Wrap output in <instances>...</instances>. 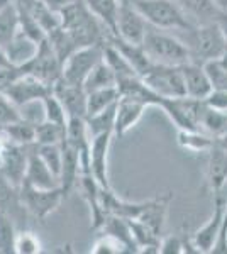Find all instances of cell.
I'll list each match as a JSON object with an SVG mask.
<instances>
[{
	"label": "cell",
	"mask_w": 227,
	"mask_h": 254,
	"mask_svg": "<svg viewBox=\"0 0 227 254\" xmlns=\"http://www.w3.org/2000/svg\"><path fill=\"white\" fill-rule=\"evenodd\" d=\"M143 48L152 64H164V66H183L192 61L188 46L183 39L168 34L163 29L148 27L146 36L143 39Z\"/></svg>",
	"instance_id": "1"
},
{
	"label": "cell",
	"mask_w": 227,
	"mask_h": 254,
	"mask_svg": "<svg viewBox=\"0 0 227 254\" xmlns=\"http://www.w3.org/2000/svg\"><path fill=\"white\" fill-rule=\"evenodd\" d=\"M129 3L156 29L190 31L195 27L175 0H129Z\"/></svg>",
	"instance_id": "2"
},
{
	"label": "cell",
	"mask_w": 227,
	"mask_h": 254,
	"mask_svg": "<svg viewBox=\"0 0 227 254\" xmlns=\"http://www.w3.org/2000/svg\"><path fill=\"white\" fill-rule=\"evenodd\" d=\"M187 32V41L190 58L195 63H207L212 60H221L227 51V43L217 20L207 24H199Z\"/></svg>",
	"instance_id": "3"
},
{
	"label": "cell",
	"mask_w": 227,
	"mask_h": 254,
	"mask_svg": "<svg viewBox=\"0 0 227 254\" xmlns=\"http://www.w3.org/2000/svg\"><path fill=\"white\" fill-rule=\"evenodd\" d=\"M102 60H104V43L78 48L63 63L61 80H65L67 83L83 87L86 76L90 75V71H92Z\"/></svg>",
	"instance_id": "4"
},
{
	"label": "cell",
	"mask_w": 227,
	"mask_h": 254,
	"mask_svg": "<svg viewBox=\"0 0 227 254\" xmlns=\"http://www.w3.org/2000/svg\"><path fill=\"white\" fill-rule=\"evenodd\" d=\"M19 198L24 210L32 214L36 219L46 220L61 205L67 195L60 187L51 188V190H43V188L31 187L29 183L24 182L19 188Z\"/></svg>",
	"instance_id": "5"
},
{
	"label": "cell",
	"mask_w": 227,
	"mask_h": 254,
	"mask_svg": "<svg viewBox=\"0 0 227 254\" xmlns=\"http://www.w3.org/2000/svg\"><path fill=\"white\" fill-rule=\"evenodd\" d=\"M141 78L146 83V87L161 98L187 97L183 75H181V66L152 64Z\"/></svg>",
	"instance_id": "6"
},
{
	"label": "cell",
	"mask_w": 227,
	"mask_h": 254,
	"mask_svg": "<svg viewBox=\"0 0 227 254\" xmlns=\"http://www.w3.org/2000/svg\"><path fill=\"white\" fill-rule=\"evenodd\" d=\"M20 69L24 73L36 76L38 80L44 81L49 87H55V83L61 78V73H63V61L56 55V51L49 44V41L44 38L39 43L38 53H36L34 58Z\"/></svg>",
	"instance_id": "7"
},
{
	"label": "cell",
	"mask_w": 227,
	"mask_h": 254,
	"mask_svg": "<svg viewBox=\"0 0 227 254\" xmlns=\"http://www.w3.org/2000/svg\"><path fill=\"white\" fill-rule=\"evenodd\" d=\"M148 27H150V24L131 5L129 0H119L117 26H115L114 36L131 44H143Z\"/></svg>",
	"instance_id": "8"
},
{
	"label": "cell",
	"mask_w": 227,
	"mask_h": 254,
	"mask_svg": "<svg viewBox=\"0 0 227 254\" xmlns=\"http://www.w3.org/2000/svg\"><path fill=\"white\" fill-rule=\"evenodd\" d=\"M226 212H227V198L221 191V193H216V198H214L212 215H210L207 222L202 225L199 231H195V234L192 236V241H193V244H195V248L199 249V253H212V248L219 237L222 224H224Z\"/></svg>",
	"instance_id": "9"
},
{
	"label": "cell",
	"mask_w": 227,
	"mask_h": 254,
	"mask_svg": "<svg viewBox=\"0 0 227 254\" xmlns=\"http://www.w3.org/2000/svg\"><path fill=\"white\" fill-rule=\"evenodd\" d=\"M112 132L98 134L93 136L90 141V153H88V166L90 173L97 180V183L104 190H109V151L110 144H112Z\"/></svg>",
	"instance_id": "10"
},
{
	"label": "cell",
	"mask_w": 227,
	"mask_h": 254,
	"mask_svg": "<svg viewBox=\"0 0 227 254\" xmlns=\"http://www.w3.org/2000/svg\"><path fill=\"white\" fill-rule=\"evenodd\" d=\"M150 107L144 98L136 95H119L115 107V126L114 136H126L133 127L141 121L144 110Z\"/></svg>",
	"instance_id": "11"
},
{
	"label": "cell",
	"mask_w": 227,
	"mask_h": 254,
	"mask_svg": "<svg viewBox=\"0 0 227 254\" xmlns=\"http://www.w3.org/2000/svg\"><path fill=\"white\" fill-rule=\"evenodd\" d=\"M53 92V87H49L44 81L38 80L36 76L29 75V73H20V76L9 88L5 90V95L14 102L17 107L27 104L32 100H43L48 93Z\"/></svg>",
	"instance_id": "12"
},
{
	"label": "cell",
	"mask_w": 227,
	"mask_h": 254,
	"mask_svg": "<svg viewBox=\"0 0 227 254\" xmlns=\"http://www.w3.org/2000/svg\"><path fill=\"white\" fill-rule=\"evenodd\" d=\"M31 146H17V144H5L2 149L3 153V165L0 170V176L5 178L10 185L20 188L26 178L27 158Z\"/></svg>",
	"instance_id": "13"
},
{
	"label": "cell",
	"mask_w": 227,
	"mask_h": 254,
	"mask_svg": "<svg viewBox=\"0 0 227 254\" xmlns=\"http://www.w3.org/2000/svg\"><path fill=\"white\" fill-rule=\"evenodd\" d=\"M181 75H183L187 97L197 98V100H205L212 93L214 88L204 64L195 63V61H188V63H185L181 66Z\"/></svg>",
	"instance_id": "14"
},
{
	"label": "cell",
	"mask_w": 227,
	"mask_h": 254,
	"mask_svg": "<svg viewBox=\"0 0 227 254\" xmlns=\"http://www.w3.org/2000/svg\"><path fill=\"white\" fill-rule=\"evenodd\" d=\"M24 182L29 183L31 187L43 188V190H51V188L60 187V178H58L51 171V168L41 159L38 151H36V144H32L31 151H29L26 178H24Z\"/></svg>",
	"instance_id": "15"
},
{
	"label": "cell",
	"mask_w": 227,
	"mask_h": 254,
	"mask_svg": "<svg viewBox=\"0 0 227 254\" xmlns=\"http://www.w3.org/2000/svg\"><path fill=\"white\" fill-rule=\"evenodd\" d=\"M53 93L60 98L65 110L70 117H85L86 119V92L80 85L67 83L65 80H58L53 87Z\"/></svg>",
	"instance_id": "16"
},
{
	"label": "cell",
	"mask_w": 227,
	"mask_h": 254,
	"mask_svg": "<svg viewBox=\"0 0 227 254\" xmlns=\"http://www.w3.org/2000/svg\"><path fill=\"white\" fill-rule=\"evenodd\" d=\"M207 180L214 195L221 193L227 183V151L217 144L216 139H214V146L209 151Z\"/></svg>",
	"instance_id": "17"
},
{
	"label": "cell",
	"mask_w": 227,
	"mask_h": 254,
	"mask_svg": "<svg viewBox=\"0 0 227 254\" xmlns=\"http://www.w3.org/2000/svg\"><path fill=\"white\" fill-rule=\"evenodd\" d=\"M80 176H81L80 153L65 141L63 142V165H61V173H60V187L67 196L70 195V191L78 185Z\"/></svg>",
	"instance_id": "18"
},
{
	"label": "cell",
	"mask_w": 227,
	"mask_h": 254,
	"mask_svg": "<svg viewBox=\"0 0 227 254\" xmlns=\"http://www.w3.org/2000/svg\"><path fill=\"white\" fill-rule=\"evenodd\" d=\"M41 41L32 39L24 31H19L15 38L10 41V44L5 48V53L9 56L10 63L17 68H22L36 56Z\"/></svg>",
	"instance_id": "19"
},
{
	"label": "cell",
	"mask_w": 227,
	"mask_h": 254,
	"mask_svg": "<svg viewBox=\"0 0 227 254\" xmlns=\"http://www.w3.org/2000/svg\"><path fill=\"white\" fill-rule=\"evenodd\" d=\"M185 12V15L192 20L195 26L199 24H207L217 20L221 15V9L216 5L214 0H175Z\"/></svg>",
	"instance_id": "20"
},
{
	"label": "cell",
	"mask_w": 227,
	"mask_h": 254,
	"mask_svg": "<svg viewBox=\"0 0 227 254\" xmlns=\"http://www.w3.org/2000/svg\"><path fill=\"white\" fill-rule=\"evenodd\" d=\"M176 141L180 147L192 153H209L214 146V137L200 129H178Z\"/></svg>",
	"instance_id": "21"
},
{
	"label": "cell",
	"mask_w": 227,
	"mask_h": 254,
	"mask_svg": "<svg viewBox=\"0 0 227 254\" xmlns=\"http://www.w3.org/2000/svg\"><path fill=\"white\" fill-rule=\"evenodd\" d=\"M0 130H2L7 144H17V146L36 144V126L24 121V119H19L17 122L3 127Z\"/></svg>",
	"instance_id": "22"
},
{
	"label": "cell",
	"mask_w": 227,
	"mask_h": 254,
	"mask_svg": "<svg viewBox=\"0 0 227 254\" xmlns=\"http://www.w3.org/2000/svg\"><path fill=\"white\" fill-rule=\"evenodd\" d=\"M19 31H20L19 10L15 2H10L9 5L0 9V46L5 49Z\"/></svg>",
	"instance_id": "23"
},
{
	"label": "cell",
	"mask_w": 227,
	"mask_h": 254,
	"mask_svg": "<svg viewBox=\"0 0 227 254\" xmlns=\"http://www.w3.org/2000/svg\"><path fill=\"white\" fill-rule=\"evenodd\" d=\"M92 14L105 26L110 34H115L119 0H85Z\"/></svg>",
	"instance_id": "24"
},
{
	"label": "cell",
	"mask_w": 227,
	"mask_h": 254,
	"mask_svg": "<svg viewBox=\"0 0 227 254\" xmlns=\"http://www.w3.org/2000/svg\"><path fill=\"white\" fill-rule=\"evenodd\" d=\"M119 88H100L93 90V92H86V117H92L95 114L102 112V110L109 109L119 100Z\"/></svg>",
	"instance_id": "25"
},
{
	"label": "cell",
	"mask_w": 227,
	"mask_h": 254,
	"mask_svg": "<svg viewBox=\"0 0 227 254\" xmlns=\"http://www.w3.org/2000/svg\"><path fill=\"white\" fill-rule=\"evenodd\" d=\"M110 87H117V76H115V73L112 71V68L107 64V61L102 60L100 63L90 71V75L86 76L83 88H85V92H93V90L110 88Z\"/></svg>",
	"instance_id": "26"
},
{
	"label": "cell",
	"mask_w": 227,
	"mask_h": 254,
	"mask_svg": "<svg viewBox=\"0 0 227 254\" xmlns=\"http://www.w3.org/2000/svg\"><path fill=\"white\" fill-rule=\"evenodd\" d=\"M200 129L204 130V132L210 134L214 139L217 136H221L227 129V112L209 107L207 102H205V109L200 117Z\"/></svg>",
	"instance_id": "27"
},
{
	"label": "cell",
	"mask_w": 227,
	"mask_h": 254,
	"mask_svg": "<svg viewBox=\"0 0 227 254\" xmlns=\"http://www.w3.org/2000/svg\"><path fill=\"white\" fill-rule=\"evenodd\" d=\"M67 141V124L43 121L36 126V144H63Z\"/></svg>",
	"instance_id": "28"
},
{
	"label": "cell",
	"mask_w": 227,
	"mask_h": 254,
	"mask_svg": "<svg viewBox=\"0 0 227 254\" xmlns=\"http://www.w3.org/2000/svg\"><path fill=\"white\" fill-rule=\"evenodd\" d=\"M115 107H117V102H115L114 105H110L109 109L102 110V112L95 114L92 117H86V127H88L90 137L98 136V134H105V132L114 134Z\"/></svg>",
	"instance_id": "29"
},
{
	"label": "cell",
	"mask_w": 227,
	"mask_h": 254,
	"mask_svg": "<svg viewBox=\"0 0 227 254\" xmlns=\"http://www.w3.org/2000/svg\"><path fill=\"white\" fill-rule=\"evenodd\" d=\"M15 231L14 219L5 212H0V254H14L15 253Z\"/></svg>",
	"instance_id": "30"
},
{
	"label": "cell",
	"mask_w": 227,
	"mask_h": 254,
	"mask_svg": "<svg viewBox=\"0 0 227 254\" xmlns=\"http://www.w3.org/2000/svg\"><path fill=\"white\" fill-rule=\"evenodd\" d=\"M92 254H122V253H131V249L127 248V244H124L121 239H117L115 236L104 232L102 236L97 237V241L93 243Z\"/></svg>",
	"instance_id": "31"
},
{
	"label": "cell",
	"mask_w": 227,
	"mask_h": 254,
	"mask_svg": "<svg viewBox=\"0 0 227 254\" xmlns=\"http://www.w3.org/2000/svg\"><path fill=\"white\" fill-rule=\"evenodd\" d=\"M36 151L51 171L60 178L63 165V144H36Z\"/></svg>",
	"instance_id": "32"
},
{
	"label": "cell",
	"mask_w": 227,
	"mask_h": 254,
	"mask_svg": "<svg viewBox=\"0 0 227 254\" xmlns=\"http://www.w3.org/2000/svg\"><path fill=\"white\" fill-rule=\"evenodd\" d=\"M159 253L161 254H181V253H199L195 248L192 237H181V236H168L159 243Z\"/></svg>",
	"instance_id": "33"
},
{
	"label": "cell",
	"mask_w": 227,
	"mask_h": 254,
	"mask_svg": "<svg viewBox=\"0 0 227 254\" xmlns=\"http://www.w3.org/2000/svg\"><path fill=\"white\" fill-rule=\"evenodd\" d=\"M43 105H44V121L55 122V124H67L68 122L67 110H65L60 98L53 92L48 93V95L43 98Z\"/></svg>",
	"instance_id": "34"
},
{
	"label": "cell",
	"mask_w": 227,
	"mask_h": 254,
	"mask_svg": "<svg viewBox=\"0 0 227 254\" xmlns=\"http://www.w3.org/2000/svg\"><path fill=\"white\" fill-rule=\"evenodd\" d=\"M204 68L210 78L212 88L219 90V92H227V69L221 63V60L207 61V63H204Z\"/></svg>",
	"instance_id": "35"
},
{
	"label": "cell",
	"mask_w": 227,
	"mask_h": 254,
	"mask_svg": "<svg viewBox=\"0 0 227 254\" xmlns=\"http://www.w3.org/2000/svg\"><path fill=\"white\" fill-rule=\"evenodd\" d=\"M41 251H43V246H41L39 237L34 232H29V231L17 232V237H15V253L39 254Z\"/></svg>",
	"instance_id": "36"
},
{
	"label": "cell",
	"mask_w": 227,
	"mask_h": 254,
	"mask_svg": "<svg viewBox=\"0 0 227 254\" xmlns=\"http://www.w3.org/2000/svg\"><path fill=\"white\" fill-rule=\"evenodd\" d=\"M19 119H20L19 107L5 95V93H0V129L14 124Z\"/></svg>",
	"instance_id": "37"
},
{
	"label": "cell",
	"mask_w": 227,
	"mask_h": 254,
	"mask_svg": "<svg viewBox=\"0 0 227 254\" xmlns=\"http://www.w3.org/2000/svg\"><path fill=\"white\" fill-rule=\"evenodd\" d=\"M19 112H20V119L31 122V124H34V126H38L39 122L44 121V105H43V100L27 102V104L20 105Z\"/></svg>",
	"instance_id": "38"
},
{
	"label": "cell",
	"mask_w": 227,
	"mask_h": 254,
	"mask_svg": "<svg viewBox=\"0 0 227 254\" xmlns=\"http://www.w3.org/2000/svg\"><path fill=\"white\" fill-rule=\"evenodd\" d=\"M20 73H22V69L17 66L0 68V93H3L10 87V85L20 76Z\"/></svg>",
	"instance_id": "39"
},
{
	"label": "cell",
	"mask_w": 227,
	"mask_h": 254,
	"mask_svg": "<svg viewBox=\"0 0 227 254\" xmlns=\"http://www.w3.org/2000/svg\"><path fill=\"white\" fill-rule=\"evenodd\" d=\"M209 107L222 110V112H227V92H219V90H212V93L205 98Z\"/></svg>",
	"instance_id": "40"
},
{
	"label": "cell",
	"mask_w": 227,
	"mask_h": 254,
	"mask_svg": "<svg viewBox=\"0 0 227 254\" xmlns=\"http://www.w3.org/2000/svg\"><path fill=\"white\" fill-rule=\"evenodd\" d=\"M43 2L46 3V5L51 10H55V12H58V14H60L61 10L67 9V7L72 5V3H75L76 0H43Z\"/></svg>",
	"instance_id": "41"
},
{
	"label": "cell",
	"mask_w": 227,
	"mask_h": 254,
	"mask_svg": "<svg viewBox=\"0 0 227 254\" xmlns=\"http://www.w3.org/2000/svg\"><path fill=\"white\" fill-rule=\"evenodd\" d=\"M217 22H219V26H221L222 32H224V38L227 43V12H221V15L217 17Z\"/></svg>",
	"instance_id": "42"
},
{
	"label": "cell",
	"mask_w": 227,
	"mask_h": 254,
	"mask_svg": "<svg viewBox=\"0 0 227 254\" xmlns=\"http://www.w3.org/2000/svg\"><path fill=\"white\" fill-rule=\"evenodd\" d=\"M9 66H14V64L10 63L9 56H7L5 49L0 46V68H9Z\"/></svg>",
	"instance_id": "43"
},
{
	"label": "cell",
	"mask_w": 227,
	"mask_h": 254,
	"mask_svg": "<svg viewBox=\"0 0 227 254\" xmlns=\"http://www.w3.org/2000/svg\"><path fill=\"white\" fill-rule=\"evenodd\" d=\"M216 142H217V144L221 146V147H224V149L227 151V129L221 134V136H217V137H216Z\"/></svg>",
	"instance_id": "44"
},
{
	"label": "cell",
	"mask_w": 227,
	"mask_h": 254,
	"mask_svg": "<svg viewBox=\"0 0 227 254\" xmlns=\"http://www.w3.org/2000/svg\"><path fill=\"white\" fill-rule=\"evenodd\" d=\"M214 2L222 12H227V0H214Z\"/></svg>",
	"instance_id": "45"
},
{
	"label": "cell",
	"mask_w": 227,
	"mask_h": 254,
	"mask_svg": "<svg viewBox=\"0 0 227 254\" xmlns=\"http://www.w3.org/2000/svg\"><path fill=\"white\" fill-rule=\"evenodd\" d=\"M5 144H7V142H5V137H3L2 130H0V151H2L3 147H5Z\"/></svg>",
	"instance_id": "46"
},
{
	"label": "cell",
	"mask_w": 227,
	"mask_h": 254,
	"mask_svg": "<svg viewBox=\"0 0 227 254\" xmlns=\"http://www.w3.org/2000/svg\"><path fill=\"white\" fill-rule=\"evenodd\" d=\"M10 2H14V0H0V9H3L5 5H9Z\"/></svg>",
	"instance_id": "47"
},
{
	"label": "cell",
	"mask_w": 227,
	"mask_h": 254,
	"mask_svg": "<svg viewBox=\"0 0 227 254\" xmlns=\"http://www.w3.org/2000/svg\"><path fill=\"white\" fill-rule=\"evenodd\" d=\"M221 63L224 64V66H226V69H227V51L224 53V56H222V58H221Z\"/></svg>",
	"instance_id": "48"
},
{
	"label": "cell",
	"mask_w": 227,
	"mask_h": 254,
	"mask_svg": "<svg viewBox=\"0 0 227 254\" xmlns=\"http://www.w3.org/2000/svg\"><path fill=\"white\" fill-rule=\"evenodd\" d=\"M2 165H3V153L0 151V170H2Z\"/></svg>",
	"instance_id": "49"
}]
</instances>
